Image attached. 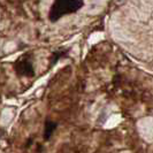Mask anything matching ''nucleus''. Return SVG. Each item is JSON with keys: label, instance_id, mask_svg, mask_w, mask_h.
I'll return each mask as SVG.
<instances>
[{"label": "nucleus", "instance_id": "f257e3e1", "mask_svg": "<svg viewBox=\"0 0 153 153\" xmlns=\"http://www.w3.org/2000/svg\"><path fill=\"white\" fill-rule=\"evenodd\" d=\"M83 5V0H54L48 13V19L51 22H56L63 16L76 13Z\"/></svg>", "mask_w": 153, "mask_h": 153}, {"label": "nucleus", "instance_id": "f03ea898", "mask_svg": "<svg viewBox=\"0 0 153 153\" xmlns=\"http://www.w3.org/2000/svg\"><path fill=\"white\" fill-rule=\"evenodd\" d=\"M13 68L20 77H33L35 67L32 61V54L25 53L19 56L13 63Z\"/></svg>", "mask_w": 153, "mask_h": 153}, {"label": "nucleus", "instance_id": "7ed1b4c3", "mask_svg": "<svg viewBox=\"0 0 153 153\" xmlns=\"http://www.w3.org/2000/svg\"><path fill=\"white\" fill-rule=\"evenodd\" d=\"M58 128V124L52 121V120H46L44 123V131H43V137L45 140H48L50 138L53 136V134L55 132Z\"/></svg>", "mask_w": 153, "mask_h": 153}, {"label": "nucleus", "instance_id": "20e7f679", "mask_svg": "<svg viewBox=\"0 0 153 153\" xmlns=\"http://www.w3.org/2000/svg\"><path fill=\"white\" fill-rule=\"evenodd\" d=\"M66 54V51H56V52H53L51 58H50V61H51V65H54L55 62H58L62 56Z\"/></svg>", "mask_w": 153, "mask_h": 153}]
</instances>
